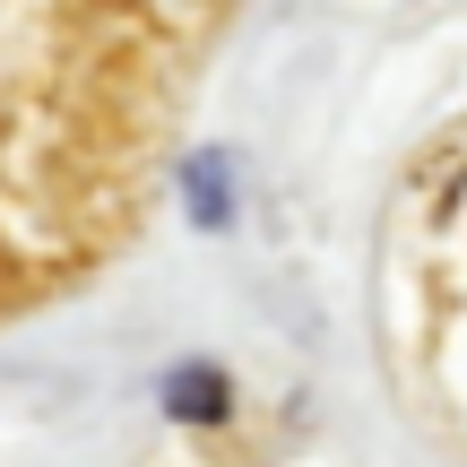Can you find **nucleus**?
I'll use <instances>...</instances> for the list:
<instances>
[{
	"label": "nucleus",
	"mask_w": 467,
	"mask_h": 467,
	"mask_svg": "<svg viewBox=\"0 0 467 467\" xmlns=\"http://www.w3.org/2000/svg\"><path fill=\"white\" fill-rule=\"evenodd\" d=\"M225 0H0V320L139 234L156 121Z\"/></svg>",
	"instance_id": "1"
},
{
	"label": "nucleus",
	"mask_w": 467,
	"mask_h": 467,
	"mask_svg": "<svg viewBox=\"0 0 467 467\" xmlns=\"http://www.w3.org/2000/svg\"><path fill=\"white\" fill-rule=\"evenodd\" d=\"M165 407H173L182 424H217V416H225V372H208V364H182V372L165 381Z\"/></svg>",
	"instance_id": "2"
}]
</instances>
